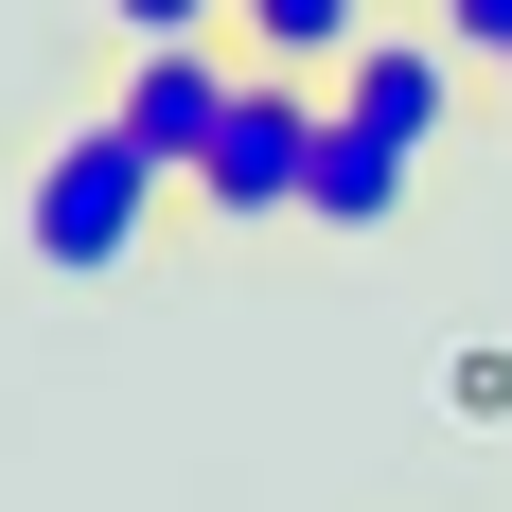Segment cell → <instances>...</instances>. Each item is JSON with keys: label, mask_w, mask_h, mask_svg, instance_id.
I'll return each instance as SVG.
<instances>
[{"label": "cell", "mask_w": 512, "mask_h": 512, "mask_svg": "<svg viewBox=\"0 0 512 512\" xmlns=\"http://www.w3.org/2000/svg\"><path fill=\"white\" fill-rule=\"evenodd\" d=\"M159 212H177V177H159V159L89 106V124H53L36 177H18V248H36L53 283H106V265H142V248H159Z\"/></svg>", "instance_id": "6da1fadb"}, {"label": "cell", "mask_w": 512, "mask_h": 512, "mask_svg": "<svg viewBox=\"0 0 512 512\" xmlns=\"http://www.w3.org/2000/svg\"><path fill=\"white\" fill-rule=\"evenodd\" d=\"M318 124H336L318 71H248L230 124H212V159H195V212H212V230H283V212L318 195Z\"/></svg>", "instance_id": "7a4b0ae2"}, {"label": "cell", "mask_w": 512, "mask_h": 512, "mask_svg": "<svg viewBox=\"0 0 512 512\" xmlns=\"http://www.w3.org/2000/svg\"><path fill=\"white\" fill-rule=\"evenodd\" d=\"M230 89H248V53L230 36H124V71H106V124L195 195V159H212V124H230Z\"/></svg>", "instance_id": "3957f363"}, {"label": "cell", "mask_w": 512, "mask_h": 512, "mask_svg": "<svg viewBox=\"0 0 512 512\" xmlns=\"http://www.w3.org/2000/svg\"><path fill=\"white\" fill-rule=\"evenodd\" d=\"M318 89H336V106H354V124H389V142L424 159V142H442V124H460V53L424 36V18H371V36L336 53Z\"/></svg>", "instance_id": "277c9868"}, {"label": "cell", "mask_w": 512, "mask_h": 512, "mask_svg": "<svg viewBox=\"0 0 512 512\" xmlns=\"http://www.w3.org/2000/svg\"><path fill=\"white\" fill-rule=\"evenodd\" d=\"M407 177H424V159L407 142H389V124H354V106H336V124H318V230H389V212H407Z\"/></svg>", "instance_id": "5b68a950"}, {"label": "cell", "mask_w": 512, "mask_h": 512, "mask_svg": "<svg viewBox=\"0 0 512 512\" xmlns=\"http://www.w3.org/2000/svg\"><path fill=\"white\" fill-rule=\"evenodd\" d=\"M230 36H248L265 71H336V53L371 36V0H230Z\"/></svg>", "instance_id": "8992f818"}, {"label": "cell", "mask_w": 512, "mask_h": 512, "mask_svg": "<svg viewBox=\"0 0 512 512\" xmlns=\"http://www.w3.org/2000/svg\"><path fill=\"white\" fill-rule=\"evenodd\" d=\"M424 36L460 53V71H512V0H424Z\"/></svg>", "instance_id": "52a82bcc"}, {"label": "cell", "mask_w": 512, "mask_h": 512, "mask_svg": "<svg viewBox=\"0 0 512 512\" xmlns=\"http://www.w3.org/2000/svg\"><path fill=\"white\" fill-rule=\"evenodd\" d=\"M124 36H230V0H106Z\"/></svg>", "instance_id": "ba28073f"}, {"label": "cell", "mask_w": 512, "mask_h": 512, "mask_svg": "<svg viewBox=\"0 0 512 512\" xmlns=\"http://www.w3.org/2000/svg\"><path fill=\"white\" fill-rule=\"evenodd\" d=\"M495 106H512V71H495Z\"/></svg>", "instance_id": "9c48e42d"}]
</instances>
